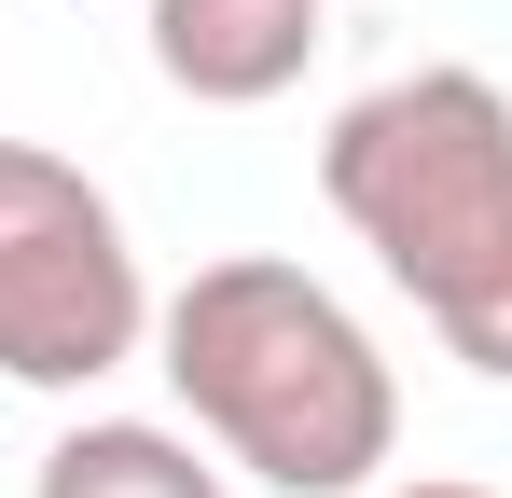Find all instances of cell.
<instances>
[{
	"mask_svg": "<svg viewBox=\"0 0 512 498\" xmlns=\"http://www.w3.org/2000/svg\"><path fill=\"white\" fill-rule=\"evenodd\" d=\"M153 360H167L194 443H222L277 498H374V471L402 457V374H388V346L346 319L333 277H305L277 249L194 263L153 305Z\"/></svg>",
	"mask_w": 512,
	"mask_h": 498,
	"instance_id": "6da1fadb",
	"label": "cell"
},
{
	"mask_svg": "<svg viewBox=\"0 0 512 498\" xmlns=\"http://www.w3.org/2000/svg\"><path fill=\"white\" fill-rule=\"evenodd\" d=\"M319 194L388 291H416V319L512 388V97L485 70H402L346 97L319 139Z\"/></svg>",
	"mask_w": 512,
	"mask_h": 498,
	"instance_id": "7a4b0ae2",
	"label": "cell"
},
{
	"mask_svg": "<svg viewBox=\"0 0 512 498\" xmlns=\"http://www.w3.org/2000/svg\"><path fill=\"white\" fill-rule=\"evenodd\" d=\"M153 346V277L125 249V208L70 153L0 139V388L70 402Z\"/></svg>",
	"mask_w": 512,
	"mask_h": 498,
	"instance_id": "3957f363",
	"label": "cell"
},
{
	"mask_svg": "<svg viewBox=\"0 0 512 498\" xmlns=\"http://www.w3.org/2000/svg\"><path fill=\"white\" fill-rule=\"evenodd\" d=\"M139 28H153L167 97H194V111H263V97H291L305 56L333 42V0H153Z\"/></svg>",
	"mask_w": 512,
	"mask_h": 498,
	"instance_id": "277c9868",
	"label": "cell"
},
{
	"mask_svg": "<svg viewBox=\"0 0 512 498\" xmlns=\"http://www.w3.org/2000/svg\"><path fill=\"white\" fill-rule=\"evenodd\" d=\"M28 498H236V485L208 471V443H180L153 415H84V429H56Z\"/></svg>",
	"mask_w": 512,
	"mask_h": 498,
	"instance_id": "5b68a950",
	"label": "cell"
},
{
	"mask_svg": "<svg viewBox=\"0 0 512 498\" xmlns=\"http://www.w3.org/2000/svg\"><path fill=\"white\" fill-rule=\"evenodd\" d=\"M388 498H499V485H457V471H429V485H388Z\"/></svg>",
	"mask_w": 512,
	"mask_h": 498,
	"instance_id": "8992f818",
	"label": "cell"
}]
</instances>
